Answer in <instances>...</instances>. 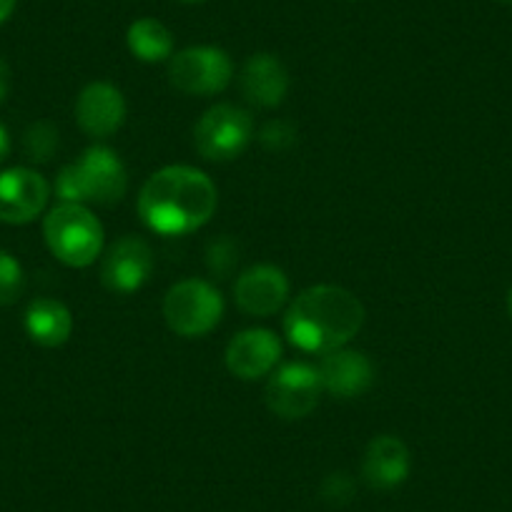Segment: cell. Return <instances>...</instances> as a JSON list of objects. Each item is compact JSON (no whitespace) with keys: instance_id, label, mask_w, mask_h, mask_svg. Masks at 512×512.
I'll return each mask as SVG.
<instances>
[{"instance_id":"obj_1","label":"cell","mask_w":512,"mask_h":512,"mask_svg":"<svg viewBox=\"0 0 512 512\" xmlns=\"http://www.w3.org/2000/svg\"><path fill=\"white\" fill-rule=\"evenodd\" d=\"M219 206L216 186L194 166H164L139 194V216L154 234L184 236L211 221Z\"/></svg>"},{"instance_id":"obj_2","label":"cell","mask_w":512,"mask_h":512,"mask_svg":"<svg viewBox=\"0 0 512 512\" xmlns=\"http://www.w3.org/2000/svg\"><path fill=\"white\" fill-rule=\"evenodd\" d=\"M364 324V307L334 284L304 289L284 314V334L307 354H329L352 342Z\"/></svg>"},{"instance_id":"obj_3","label":"cell","mask_w":512,"mask_h":512,"mask_svg":"<svg viewBox=\"0 0 512 512\" xmlns=\"http://www.w3.org/2000/svg\"><path fill=\"white\" fill-rule=\"evenodd\" d=\"M126 189V166L106 146H91L56 176V194L66 204L113 206L126 196Z\"/></svg>"},{"instance_id":"obj_4","label":"cell","mask_w":512,"mask_h":512,"mask_svg":"<svg viewBox=\"0 0 512 512\" xmlns=\"http://www.w3.org/2000/svg\"><path fill=\"white\" fill-rule=\"evenodd\" d=\"M43 239L58 262L86 269L103 251V226L88 206L61 201L43 221Z\"/></svg>"},{"instance_id":"obj_5","label":"cell","mask_w":512,"mask_h":512,"mask_svg":"<svg viewBox=\"0 0 512 512\" xmlns=\"http://www.w3.org/2000/svg\"><path fill=\"white\" fill-rule=\"evenodd\" d=\"M224 317V297L204 279H184L164 297V319L179 337L194 339L209 334Z\"/></svg>"},{"instance_id":"obj_6","label":"cell","mask_w":512,"mask_h":512,"mask_svg":"<svg viewBox=\"0 0 512 512\" xmlns=\"http://www.w3.org/2000/svg\"><path fill=\"white\" fill-rule=\"evenodd\" d=\"M254 139V118L234 103H216L194 126V146L206 161H234Z\"/></svg>"},{"instance_id":"obj_7","label":"cell","mask_w":512,"mask_h":512,"mask_svg":"<svg viewBox=\"0 0 512 512\" xmlns=\"http://www.w3.org/2000/svg\"><path fill=\"white\" fill-rule=\"evenodd\" d=\"M234 78L229 53L216 46L184 48L169 63V81L186 96H216Z\"/></svg>"},{"instance_id":"obj_8","label":"cell","mask_w":512,"mask_h":512,"mask_svg":"<svg viewBox=\"0 0 512 512\" xmlns=\"http://www.w3.org/2000/svg\"><path fill=\"white\" fill-rule=\"evenodd\" d=\"M322 392L317 367L307 362H289L269 374L264 400L272 415L282 420H302L312 415Z\"/></svg>"},{"instance_id":"obj_9","label":"cell","mask_w":512,"mask_h":512,"mask_svg":"<svg viewBox=\"0 0 512 512\" xmlns=\"http://www.w3.org/2000/svg\"><path fill=\"white\" fill-rule=\"evenodd\" d=\"M154 274V251L139 236H123L106 251L101 282L113 294H134Z\"/></svg>"},{"instance_id":"obj_10","label":"cell","mask_w":512,"mask_h":512,"mask_svg":"<svg viewBox=\"0 0 512 512\" xmlns=\"http://www.w3.org/2000/svg\"><path fill=\"white\" fill-rule=\"evenodd\" d=\"M48 199L51 186L38 171L26 166L0 171V221L13 226L31 224L43 214Z\"/></svg>"},{"instance_id":"obj_11","label":"cell","mask_w":512,"mask_h":512,"mask_svg":"<svg viewBox=\"0 0 512 512\" xmlns=\"http://www.w3.org/2000/svg\"><path fill=\"white\" fill-rule=\"evenodd\" d=\"M289 279L274 264H256L239 274L234 284V302L249 317H272L287 304Z\"/></svg>"},{"instance_id":"obj_12","label":"cell","mask_w":512,"mask_h":512,"mask_svg":"<svg viewBox=\"0 0 512 512\" xmlns=\"http://www.w3.org/2000/svg\"><path fill=\"white\" fill-rule=\"evenodd\" d=\"M279 359H282V342L269 329H244L231 339L224 354L226 369L244 382L272 374Z\"/></svg>"},{"instance_id":"obj_13","label":"cell","mask_w":512,"mask_h":512,"mask_svg":"<svg viewBox=\"0 0 512 512\" xmlns=\"http://www.w3.org/2000/svg\"><path fill=\"white\" fill-rule=\"evenodd\" d=\"M126 98L113 83L93 81L78 93L76 121L91 139H108L126 121Z\"/></svg>"},{"instance_id":"obj_14","label":"cell","mask_w":512,"mask_h":512,"mask_svg":"<svg viewBox=\"0 0 512 512\" xmlns=\"http://www.w3.org/2000/svg\"><path fill=\"white\" fill-rule=\"evenodd\" d=\"M319 382L322 390L342 400H352V397L364 395L374 382V369L367 354L357 352V349H334V352L322 354L317 364Z\"/></svg>"},{"instance_id":"obj_15","label":"cell","mask_w":512,"mask_h":512,"mask_svg":"<svg viewBox=\"0 0 512 512\" xmlns=\"http://www.w3.org/2000/svg\"><path fill=\"white\" fill-rule=\"evenodd\" d=\"M412 457L395 435H379L364 450L362 477L372 490H395L410 477Z\"/></svg>"},{"instance_id":"obj_16","label":"cell","mask_w":512,"mask_h":512,"mask_svg":"<svg viewBox=\"0 0 512 512\" xmlns=\"http://www.w3.org/2000/svg\"><path fill=\"white\" fill-rule=\"evenodd\" d=\"M239 88L251 106L277 108L289 93V73L272 53H254L241 66Z\"/></svg>"},{"instance_id":"obj_17","label":"cell","mask_w":512,"mask_h":512,"mask_svg":"<svg viewBox=\"0 0 512 512\" xmlns=\"http://www.w3.org/2000/svg\"><path fill=\"white\" fill-rule=\"evenodd\" d=\"M23 327H26L28 337L41 347H63L73 334V314L58 299H33L23 317Z\"/></svg>"},{"instance_id":"obj_18","label":"cell","mask_w":512,"mask_h":512,"mask_svg":"<svg viewBox=\"0 0 512 512\" xmlns=\"http://www.w3.org/2000/svg\"><path fill=\"white\" fill-rule=\"evenodd\" d=\"M128 51L144 63H161L174 56V36L156 18H139L128 26Z\"/></svg>"},{"instance_id":"obj_19","label":"cell","mask_w":512,"mask_h":512,"mask_svg":"<svg viewBox=\"0 0 512 512\" xmlns=\"http://www.w3.org/2000/svg\"><path fill=\"white\" fill-rule=\"evenodd\" d=\"M58 144V128L51 121H36L26 128L23 134V154L33 164H48L56 156Z\"/></svg>"},{"instance_id":"obj_20","label":"cell","mask_w":512,"mask_h":512,"mask_svg":"<svg viewBox=\"0 0 512 512\" xmlns=\"http://www.w3.org/2000/svg\"><path fill=\"white\" fill-rule=\"evenodd\" d=\"M26 289V272L11 251L0 249V307L16 304Z\"/></svg>"},{"instance_id":"obj_21","label":"cell","mask_w":512,"mask_h":512,"mask_svg":"<svg viewBox=\"0 0 512 512\" xmlns=\"http://www.w3.org/2000/svg\"><path fill=\"white\" fill-rule=\"evenodd\" d=\"M236 262H239L236 244L231 239H226V236L211 241L209 249H206V264H209L211 272L219 274V277H226V274L236 267Z\"/></svg>"},{"instance_id":"obj_22","label":"cell","mask_w":512,"mask_h":512,"mask_svg":"<svg viewBox=\"0 0 512 512\" xmlns=\"http://www.w3.org/2000/svg\"><path fill=\"white\" fill-rule=\"evenodd\" d=\"M319 492L329 505H347L354 497V480L347 472H332V475L324 477Z\"/></svg>"},{"instance_id":"obj_23","label":"cell","mask_w":512,"mask_h":512,"mask_svg":"<svg viewBox=\"0 0 512 512\" xmlns=\"http://www.w3.org/2000/svg\"><path fill=\"white\" fill-rule=\"evenodd\" d=\"M294 136H297V131H294L292 123L287 121H269L267 126L262 128V134H259V141H262L267 149L272 151H284L289 149V146L294 144Z\"/></svg>"},{"instance_id":"obj_24","label":"cell","mask_w":512,"mask_h":512,"mask_svg":"<svg viewBox=\"0 0 512 512\" xmlns=\"http://www.w3.org/2000/svg\"><path fill=\"white\" fill-rule=\"evenodd\" d=\"M11 93V66L0 58V103L6 101Z\"/></svg>"},{"instance_id":"obj_25","label":"cell","mask_w":512,"mask_h":512,"mask_svg":"<svg viewBox=\"0 0 512 512\" xmlns=\"http://www.w3.org/2000/svg\"><path fill=\"white\" fill-rule=\"evenodd\" d=\"M11 154V134H8V128L0 123V164L8 159Z\"/></svg>"},{"instance_id":"obj_26","label":"cell","mask_w":512,"mask_h":512,"mask_svg":"<svg viewBox=\"0 0 512 512\" xmlns=\"http://www.w3.org/2000/svg\"><path fill=\"white\" fill-rule=\"evenodd\" d=\"M18 0H0V23H6L16 11Z\"/></svg>"},{"instance_id":"obj_27","label":"cell","mask_w":512,"mask_h":512,"mask_svg":"<svg viewBox=\"0 0 512 512\" xmlns=\"http://www.w3.org/2000/svg\"><path fill=\"white\" fill-rule=\"evenodd\" d=\"M510 314H512V292H510Z\"/></svg>"},{"instance_id":"obj_28","label":"cell","mask_w":512,"mask_h":512,"mask_svg":"<svg viewBox=\"0 0 512 512\" xmlns=\"http://www.w3.org/2000/svg\"><path fill=\"white\" fill-rule=\"evenodd\" d=\"M186 3H199V0H186Z\"/></svg>"},{"instance_id":"obj_29","label":"cell","mask_w":512,"mask_h":512,"mask_svg":"<svg viewBox=\"0 0 512 512\" xmlns=\"http://www.w3.org/2000/svg\"><path fill=\"white\" fill-rule=\"evenodd\" d=\"M502 3H510V6H512V0H502Z\"/></svg>"}]
</instances>
